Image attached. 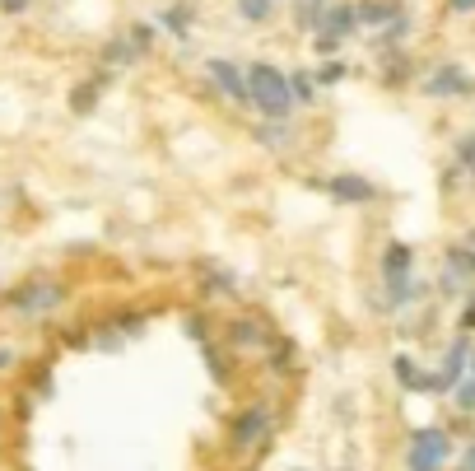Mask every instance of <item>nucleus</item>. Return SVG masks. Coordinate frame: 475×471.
Returning a JSON list of instances; mask_svg holds the SVG:
<instances>
[{"label":"nucleus","instance_id":"1","mask_svg":"<svg viewBox=\"0 0 475 471\" xmlns=\"http://www.w3.org/2000/svg\"><path fill=\"white\" fill-rule=\"evenodd\" d=\"M247 70V98L251 107L266 117V122H289L294 117V89H289V75L270 66V61H251Z\"/></svg>","mask_w":475,"mask_h":471},{"label":"nucleus","instance_id":"2","mask_svg":"<svg viewBox=\"0 0 475 471\" xmlns=\"http://www.w3.org/2000/svg\"><path fill=\"white\" fill-rule=\"evenodd\" d=\"M382 290H387L391 309H406L415 299V247L401 238H391L382 247Z\"/></svg>","mask_w":475,"mask_h":471},{"label":"nucleus","instance_id":"3","mask_svg":"<svg viewBox=\"0 0 475 471\" xmlns=\"http://www.w3.org/2000/svg\"><path fill=\"white\" fill-rule=\"evenodd\" d=\"M270 429H275V415L270 406H242L233 415V425H229V453L233 457H257L266 443H270Z\"/></svg>","mask_w":475,"mask_h":471},{"label":"nucleus","instance_id":"4","mask_svg":"<svg viewBox=\"0 0 475 471\" xmlns=\"http://www.w3.org/2000/svg\"><path fill=\"white\" fill-rule=\"evenodd\" d=\"M447 457H452V439L438 425H419L410 434V448H406V471H443Z\"/></svg>","mask_w":475,"mask_h":471},{"label":"nucleus","instance_id":"5","mask_svg":"<svg viewBox=\"0 0 475 471\" xmlns=\"http://www.w3.org/2000/svg\"><path fill=\"white\" fill-rule=\"evenodd\" d=\"M66 303V285L61 281H28V285H19L14 294H10V309L19 313V318H47V313H56Z\"/></svg>","mask_w":475,"mask_h":471},{"label":"nucleus","instance_id":"6","mask_svg":"<svg viewBox=\"0 0 475 471\" xmlns=\"http://www.w3.org/2000/svg\"><path fill=\"white\" fill-rule=\"evenodd\" d=\"M466 369H470V341H466V337H457L452 346H447L443 365L429 374V392H438V397H452L457 387H461V378H466Z\"/></svg>","mask_w":475,"mask_h":471},{"label":"nucleus","instance_id":"7","mask_svg":"<svg viewBox=\"0 0 475 471\" xmlns=\"http://www.w3.org/2000/svg\"><path fill=\"white\" fill-rule=\"evenodd\" d=\"M425 94L429 98H470L475 94V79H470V70L466 66H438L429 79H425Z\"/></svg>","mask_w":475,"mask_h":471},{"label":"nucleus","instance_id":"8","mask_svg":"<svg viewBox=\"0 0 475 471\" xmlns=\"http://www.w3.org/2000/svg\"><path fill=\"white\" fill-rule=\"evenodd\" d=\"M326 197L341 206H369V201H378V187L359 173H335V178H326Z\"/></svg>","mask_w":475,"mask_h":471},{"label":"nucleus","instance_id":"9","mask_svg":"<svg viewBox=\"0 0 475 471\" xmlns=\"http://www.w3.org/2000/svg\"><path fill=\"white\" fill-rule=\"evenodd\" d=\"M447 271H443V290L457 294L461 285H475V247L470 243H452L447 247Z\"/></svg>","mask_w":475,"mask_h":471},{"label":"nucleus","instance_id":"10","mask_svg":"<svg viewBox=\"0 0 475 471\" xmlns=\"http://www.w3.org/2000/svg\"><path fill=\"white\" fill-rule=\"evenodd\" d=\"M224 341H229L233 350H270L275 337L266 331L261 318H247V313H242V318H233L229 327H224Z\"/></svg>","mask_w":475,"mask_h":471},{"label":"nucleus","instance_id":"11","mask_svg":"<svg viewBox=\"0 0 475 471\" xmlns=\"http://www.w3.org/2000/svg\"><path fill=\"white\" fill-rule=\"evenodd\" d=\"M206 70H210L215 89H219L224 98H233V103H251V98H247V70H242V66H233V61H224V57H219V61H210Z\"/></svg>","mask_w":475,"mask_h":471},{"label":"nucleus","instance_id":"12","mask_svg":"<svg viewBox=\"0 0 475 471\" xmlns=\"http://www.w3.org/2000/svg\"><path fill=\"white\" fill-rule=\"evenodd\" d=\"M354 14L363 29H387L391 19H401V0H359Z\"/></svg>","mask_w":475,"mask_h":471},{"label":"nucleus","instance_id":"13","mask_svg":"<svg viewBox=\"0 0 475 471\" xmlns=\"http://www.w3.org/2000/svg\"><path fill=\"white\" fill-rule=\"evenodd\" d=\"M354 23H359V14H354V5H326L322 10V29L317 33H331V38H350L354 33Z\"/></svg>","mask_w":475,"mask_h":471},{"label":"nucleus","instance_id":"14","mask_svg":"<svg viewBox=\"0 0 475 471\" xmlns=\"http://www.w3.org/2000/svg\"><path fill=\"white\" fill-rule=\"evenodd\" d=\"M391 374H397V383L406 387V392H429V374L419 369L410 355H397V365H391Z\"/></svg>","mask_w":475,"mask_h":471},{"label":"nucleus","instance_id":"15","mask_svg":"<svg viewBox=\"0 0 475 471\" xmlns=\"http://www.w3.org/2000/svg\"><path fill=\"white\" fill-rule=\"evenodd\" d=\"M107 89V75H94L89 79V85H79L75 94H70V107H75V113L84 117V113H94V103H98V94Z\"/></svg>","mask_w":475,"mask_h":471},{"label":"nucleus","instance_id":"16","mask_svg":"<svg viewBox=\"0 0 475 471\" xmlns=\"http://www.w3.org/2000/svg\"><path fill=\"white\" fill-rule=\"evenodd\" d=\"M163 29L178 33V38H187V33H191V5H168V10H163Z\"/></svg>","mask_w":475,"mask_h":471},{"label":"nucleus","instance_id":"17","mask_svg":"<svg viewBox=\"0 0 475 471\" xmlns=\"http://www.w3.org/2000/svg\"><path fill=\"white\" fill-rule=\"evenodd\" d=\"M201 350H206V365H210V374H215L224 387H229V383H233V369H229V359H224V350H219V346H210V341H201Z\"/></svg>","mask_w":475,"mask_h":471},{"label":"nucleus","instance_id":"18","mask_svg":"<svg viewBox=\"0 0 475 471\" xmlns=\"http://www.w3.org/2000/svg\"><path fill=\"white\" fill-rule=\"evenodd\" d=\"M103 61H112V66H131V61H140V51L131 47V38H112L107 51H103Z\"/></svg>","mask_w":475,"mask_h":471},{"label":"nucleus","instance_id":"19","mask_svg":"<svg viewBox=\"0 0 475 471\" xmlns=\"http://www.w3.org/2000/svg\"><path fill=\"white\" fill-rule=\"evenodd\" d=\"M233 5H238V14L251 19V23H266V19L275 14V0H233Z\"/></svg>","mask_w":475,"mask_h":471},{"label":"nucleus","instance_id":"20","mask_svg":"<svg viewBox=\"0 0 475 471\" xmlns=\"http://www.w3.org/2000/svg\"><path fill=\"white\" fill-rule=\"evenodd\" d=\"M452 397H457V406H461L466 415L475 411V350H470V369H466V378H461V387H457Z\"/></svg>","mask_w":475,"mask_h":471},{"label":"nucleus","instance_id":"21","mask_svg":"<svg viewBox=\"0 0 475 471\" xmlns=\"http://www.w3.org/2000/svg\"><path fill=\"white\" fill-rule=\"evenodd\" d=\"M266 355H270V369H275V374H285V369H289V365H294V346H289V341H285V337H275V341H270V350H266Z\"/></svg>","mask_w":475,"mask_h":471},{"label":"nucleus","instance_id":"22","mask_svg":"<svg viewBox=\"0 0 475 471\" xmlns=\"http://www.w3.org/2000/svg\"><path fill=\"white\" fill-rule=\"evenodd\" d=\"M126 38H131V47L140 51V57H145V51L154 47V29H150V23H131V29H126Z\"/></svg>","mask_w":475,"mask_h":471},{"label":"nucleus","instance_id":"23","mask_svg":"<svg viewBox=\"0 0 475 471\" xmlns=\"http://www.w3.org/2000/svg\"><path fill=\"white\" fill-rule=\"evenodd\" d=\"M406 33H410V19L401 14V19H391V23H387V29H382V38H378V47H397V42H401Z\"/></svg>","mask_w":475,"mask_h":471},{"label":"nucleus","instance_id":"24","mask_svg":"<svg viewBox=\"0 0 475 471\" xmlns=\"http://www.w3.org/2000/svg\"><path fill=\"white\" fill-rule=\"evenodd\" d=\"M289 89H294V103H313V75H303V70H294L289 75Z\"/></svg>","mask_w":475,"mask_h":471},{"label":"nucleus","instance_id":"25","mask_svg":"<svg viewBox=\"0 0 475 471\" xmlns=\"http://www.w3.org/2000/svg\"><path fill=\"white\" fill-rule=\"evenodd\" d=\"M341 79H345V66L341 61H322V70H317V85H341Z\"/></svg>","mask_w":475,"mask_h":471},{"label":"nucleus","instance_id":"26","mask_svg":"<svg viewBox=\"0 0 475 471\" xmlns=\"http://www.w3.org/2000/svg\"><path fill=\"white\" fill-rule=\"evenodd\" d=\"M313 47H317V57H322V61H331L335 51H341V38H331V33H317V38H313Z\"/></svg>","mask_w":475,"mask_h":471},{"label":"nucleus","instance_id":"27","mask_svg":"<svg viewBox=\"0 0 475 471\" xmlns=\"http://www.w3.org/2000/svg\"><path fill=\"white\" fill-rule=\"evenodd\" d=\"M457 331H461V337H470V331H475V299H466V309L457 318Z\"/></svg>","mask_w":475,"mask_h":471},{"label":"nucleus","instance_id":"28","mask_svg":"<svg viewBox=\"0 0 475 471\" xmlns=\"http://www.w3.org/2000/svg\"><path fill=\"white\" fill-rule=\"evenodd\" d=\"M33 0H0V14H23Z\"/></svg>","mask_w":475,"mask_h":471},{"label":"nucleus","instance_id":"29","mask_svg":"<svg viewBox=\"0 0 475 471\" xmlns=\"http://www.w3.org/2000/svg\"><path fill=\"white\" fill-rule=\"evenodd\" d=\"M447 10L452 14H475V0H447Z\"/></svg>","mask_w":475,"mask_h":471},{"label":"nucleus","instance_id":"30","mask_svg":"<svg viewBox=\"0 0 475 471\" xmlns=\"http://www.w3.org/2000/svg\"><path fill=\"white\" fill-rule=\"evenodd\" d=\"M14 365V350H0V369H10Z\"/></svg>","mask_w":475,"mask_h":471},{"label":"nucleus","instance_id":"31","mask_svg":"<svg viewBox=\"0 0 475 471\" xmlns=\"http://www.w3.org/2000/svg\"><path fill=\"white\" fill-rule=\"evenodd\" d=\"M466 471H475V443H470V448H466Z\"/></svg>","mask_w":475,"mask_h":471},{"label":"nucleus","instance_id":"32","mask_svg":"<svg viewBox=\"0 0 475 471\" xmlns=\"http://www.w3.org/2000/svg\"><path fill=\"white\" fill-rule=\"evenodd\" d=\"M294 471H303V466H294Z\"/></svg>","mask_w":475,"mask_h":471},{"label":"nucleus","instance_id":"33","mask_svg":"<svg viewBox=\"0 0 475 471\" xmlns=\"http://www.w3.org/2000/svg\"><path fill=\"white\" fill-rule=\"evenodd\" d=\"M317 5H322V0H317Z\"/></svg>","mask_w":475,"mask_h":471}]
</instances>
